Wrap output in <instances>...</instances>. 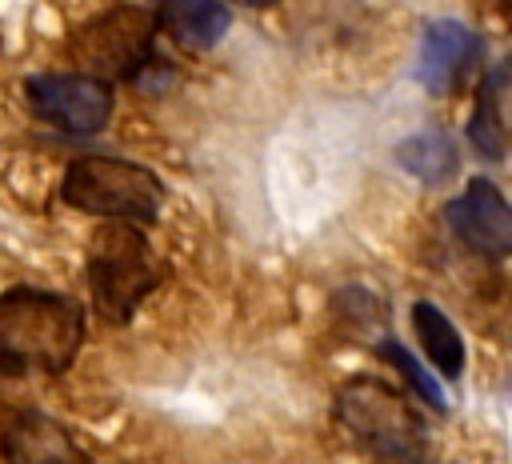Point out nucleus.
<instances>
[{"instance_id":"nucleus-1","label":"nucleus","mask_w":512,"mask_h":464,"mask_svg":"<svg viewBox=\"0 0 512 464\" xmlns=\"http://www.w3.org/2000/svg\"><path fill=\"white\" fill-rule=\"evenodd\" d=\"M84 340L76 300L44 288H8L0 296V356L12 368L64 372Z\"/></svg>"},{"instance_id":"nucleus-2","label":"nucleus","mask_w":512,"mask_h":464,"mask_svg":"<svg viewBox=\"0 0 512 464\" xmlns=\"http://www.w3.org/2000/svg\"><path fill=\"white\" fill-rule=\"evenodd\" d=\"M160 196H164V184L144 164L116 160V156H84L64 172V184H60L64 204L124 220V224H152L160 212Z\"/></svg>"},{"instance_id":"nucleus-3","label":"nucleus","mask_w":512,"mask_h":464,"mask_svg":"<svg viewBox=\"0 0 512 464\" xmlns=\"http://www.w3.org/2000/svg\"><path fill=\"white\" fill-rule=\"evenodd\" d=\"M336 412L344 428L388 464H416L424 452V420L416 408L380 380H352L340 388Z\"/></svg>"},{"instance_id":"nucleus-4","label":"nucleus","mask_w":512,"mask_h":464,"mask_svg":"<svg viewBox=\"0 0 512 464\" xmlns=\"http://www.w3.org/2000/svg\"><path fill=\"white\" fill-rule=\"evenodd\" d=\"M88 284L100 316L124 324L136 316L140 300L160 284V260L136 228H104L88 248Z\"/></svg>"},{"instance_id":"nucleus-5","label":"nucleus","mask_w":512,"mask_h":464,"mask_svg":"<svg viewBox=\"0 0 512 464\" xmlns=\"http://www.w3.org/2000/svg\"><path fill=\"white\" fill-rule=\"evenodd\" d=\"M152 40H156V16L144 8H112L108 16H100L96 24H88L76 44L72 56L84 72H112L120 80L140 76L152 64Z\"/></svg>"},{"instance_id":"nucleus-6","label":"nucleus","mask_w":512,"mask_h":464,"mask_svg":"<svg viewBox=\"0 0 512 464\" xmlns=\"http://www.w3.org/2000/svg\"><path fill=\"white\" fill-rule=\"evenodd\" d=\"M28 108L64 132H100L112 116V92L96 76L40 72L24 84Z\"/></svg>"},{"instance_id":"nucleus-7","label":"nucleus","mask_w":512,"mask_h":464,"mask_svg":"<svg viewBox=\"0 0 512 464\" xmlns=\"http://www.w3.org/2000/svg\"><path fill=\"white\" fill-rule=\"evenodd\" d=\"M484 48L480 36L460 24V20H432L420 36V56H416V76L428 92H456L480 64Z\"/></svg>"},{"instance_id":"nucleus-8","label":"nucleus","mask_w":512,"mask_h":464,"mask_svg":"<svg viewBox=\"0 0 512 464\" xmlns=\"http://www.w3.org/2000/svg\"><path fill=\"white\" fill-rule=\"evenodd\" d=\"M448 224L480 256L500 260L512 248V212H508V200L484 176L468 180V188L448 204Z\"/></svg>"},{"instance_id":"nucleus-9","label":"nucleus","mask_w":512,"mask_h":464,"mask_svg":"<svg viewBox=\"0 0 512 464\" xmlns=\"http://www.w3.org/2000/svg\"><path fill=\"white\" fill-rule=\"evenodd\" d=\"M228 24L232 16L224 0H156V28L192 52H208L216 40H224Z\"/></svg>"},{"instance_id":"nucleus-10","label":"nucleus","mask_w":512,"mask_h":464,"mask_svg":"<svg viewBox=\"0 0 512 464\" xmlns=\"http://www.w3.org/2000/svg\"><path fill=\"white\" fill-rule=\"evenodd\" d=\"M8 464H84V452L68 440V432L48 416H20L4 436Z\"/></svg>"},{"instance_id":"nucleus-11","label":"nucleus","mask_w":512,"mask_h":464,"mask_svg":"<svg viewBox=\"0 0 512 464\" xmlns=\"http://www.w3.org/2000/svg\"><path fill=\"white\" fill-rule=\"evenodd\" d=\"M412 328H416V340L424 348V356L444 372V376H460L464 372V340L456 332V324L428 300H416L412 304Z\"/></svg>"},{"instance_id":"nucleus-12","label":"nucleus","mask_w":512,"mask_h":464,"mask_svg":"<svg viewBox=\"0 0 512 464\" xmlns=\"http://www.w3.org/2000/svg\"><path fill=\"white\" fill-rule=\"evenodd\" d=\"M504 84H508V68L500 64L480 84V104H476L472 124H468L472 148L480 156H488V160H500L504 156Z\"/></svg>"},{"instance_id":"nucleus-13","label":"nucleus","mask_w":512,"mask_h":464,"mask_svg":"<svg viewBox=\"0 0 512 464\" xmlns=\"http://www.w3.org/2000/svg\"><path fill=\"white\" fill-rule=\"evenodd\" d=\"M396 160L424 184H440L448 180L456 168H460V156L452 148V140L444 132H420V136H408L400 148H396Z\"/></svg>"},{"instance_id":"nucleus-14","label":"nucleus","mask_w":512,"mask_h":464,"mask_svg":"<svg viewBox=\"0 0 512 464\" xmlns=\"http://www.w3.org/2000/svg\"><path fill=\"white\" fill-rule=\"evenodd\" d=\"M376 352H380V356H384V360H388V364L408 380V388H412L428 408H436V412H444V408H448V400H444L440 384H436V380H432V376H428V372H424V368H420V364H416V360H412L396 340H380V344H376Z\"/></svg>"},{"instance_id":"nucleus-15","label":"nucleus","mask_w":512,"mask_h":464,"mask_svg":"<svg viewBox=\"0 0 512 464\" xmlns=\"http://www.w3.org/2000/svg\"><path fill=\"white\" fill-rule=\"evenodd\" d=\"M236 4H248V8H264V4H276V0H236Z\"/></svg>"}]
</instances>
